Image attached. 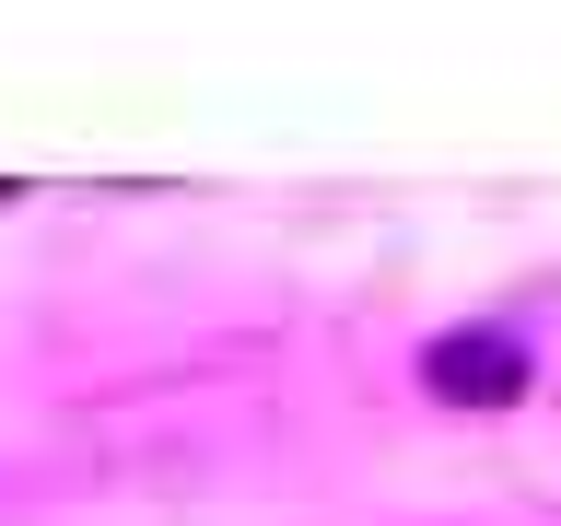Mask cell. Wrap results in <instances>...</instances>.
Segmentation results:
<instances>
[{
  "instance_id": "cell-1",
  "label": "cell",
  "mask_w": 561,
  "mask_h": 526,
  "mask_svg": "<svg viewBox=\"0 0 561 526\" xmlns=\"http://www.w3.org/2000/svg\"><path fill=\"white\" fill-rule=\"evenodd\" d=\"M421 386L456 410H503V398H526V340L515 328H445L421 351Z\"/></svg>"
}]
</instances>
